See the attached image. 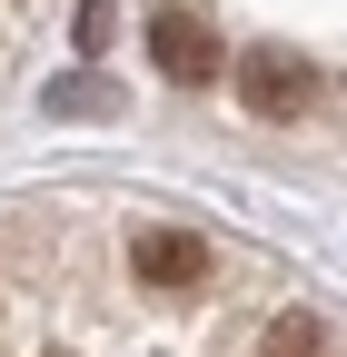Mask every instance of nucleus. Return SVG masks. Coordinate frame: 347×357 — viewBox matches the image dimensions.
I'll return each instance as SVG.
<instances>
[{"instance_id":"f03ea898","label":"nucleus","mask_w":347,"mask_h":357,"mask_svg":"<svg viewBox=\"0 0 347 357\" xmlns=\"http://www.w3.org/2000/svg\"><path fill=\"white\" fill-rule=\"evenodd\" d=\"M129 278H139V288H199V278H208V238H189V229H139V238H129Z\"/></svg>"},{"instance_id":"423d86ee","label":"nucleus","mask_w":347,"mask_h":357,"mask_svg":"<svg viewBox=\"0 0 347 357\" xmlns=\"http://www.w3.org/2000/svg\"><path fill=\"white\" fill-rule=\"evenodd\" d=\"M100 30H109V0H79V50H100Z\"/></svg>"},{"instance_id":"20e7f679","label":"nucleus","mask_w":347,"mask_h":357,"mask_svg":"<svg viewBox=\"0 0 347 357\" xmlns=\"http://www.w3.org/2000/svg\"><path fill=\"white\" fill-rule=\"evenodd\" d=\"M258 357H327V328L308 318V307H278V318H268V347H258Z\"/></svg>"},{"instance_id":"7ed1b4c3","label":"nucleus","mask_w":347,"mask_h":357,"mask_svg":"<svg viewBox=\"0 0 347 357\" xmlns=\"http://www.w3.org/2000/svg\"><path fill=\"white\" fill-rule=\"evenodd\" d=\"M149 50H159V70L179 79V89L219 79V40H208V20H199V10H159V20H149Z\"/></svg>"},{"instance_id":"39448f33","label":"nucleus","mask_w":347,"mask_h":357,"mask_svg":"<svg viewBox=\"0 0 347 357\" xmlns=\"http://www.w3.org/2000/svg\"><path fill=\"white\" fill-rule=\"evenodd\" d=\"M50 109H109V89H100V79H60V89H50Z\"/></svg>"},{"instance_id":"f257e3e1","label":"nucleus","mask_w":347,"mask_h":357,"mask_svg":"<svg viewBox=\"0 0 347 357\" xmlns=\"http://www.w3.org/2000/svg\"><path fill=\"white\" fill-rule=\"evenodd\" d=\"M238 100H248L258 119H298V109L318 100V70L298 60V50H248V60H238Z\"/></svg>"}]
</instances>
